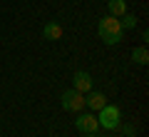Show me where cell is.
<instances>
[{"label":"cell","instance_id":"obj_5","mask_svg":"<svg viewBox=\"0 0 149 137\" xmlns=\"http://www.w3.org/2000/svg\"><path fill=\"white\" fill-rule=\"evenodd\" d=\"M74 127H77L80 132H97V130H100V122H97L95 112H92V115H77Z\"/></svg>","mask_w":149,"mask_h":137},{"label":"cell","instance_id":"obj_4","mask_svg":"<svg viewBox=\"0 0 149 137\" xmlns=\"http://www.w3.org/2000/svg\"><path fill=\"white\" fill-rule=\"evenodd\" d=\"M72 87L77 90V92H90L92 87H95V82H92V75L90 72H85V70H80V72H74V77H72Z\"/></svg>","mask_w":149,"mask_h":137},{"label":"cell","instance_id":"obj_7","mask_svg":"<svg viewBox=\"0 0 149 137\" xmlns=\"http://www.w3.org/2000/svg\"><path fill=\"white\" fill-rule=\"evenodd\" d=\"M42 37L45 40H60V37H62V25L55 22V20H50L47 25L42 27Z\"/></svg>","mask_w":149,"mask_h":137},{"label":"cell","instance_id":"obj_1","mask_svg":"<svg viewBox=\"0 0 149 137\" xmlns=\"http://www.w3.org/2000/svg\"><path fill=\"white\" fill-rule=\"evenodd\" d=\"M97 32H100V37H102L104 45H119V42H122V35H124L122 25H119V18H114V15L100 18V22H97Z\"/></svg>","mask_w":149,"mask_h":137},{"label":"cell","instance_id":"obj_12","mask_svg":"<svg viewBox=\"0 0 149 137\" xmlns=\"http://www.w3.org/2000/svg\"><path fill=\"white\" fill-rule=\"evenodd\" d=\"M82 137H97V132H82Z\"/></svg>","mask_w":149,"mask_h":137},{"label":"cell","instance_id":"obj_6","mask_svg":"<svg viewBox=\"0 0 149 137\" xmlns=\"http://www.w3.org/2000/svg\"><path fill=\"white\" fill-rule=\"evenodd\" d=\"M104 105H107L104 92H97V90H90V92H87V97H85V107H90L92 112H100Z\"/></svg>","mask_w":149,"mask_h":137},{"label":"cell","instance_id":"obj_8","mask_svg":"<svg viewBox=\"0 0 149 137\" xmlns=\"http://www.w3.org/2000/svg\"><path fill=\"white\" fill-rule=\"evenodd\" d=\"M107 8H109V15L122 18L124 13H127V0H109V3H107Z\"/></svg>","mask_w":149,"mask_h":137},{"label":"cell","instance_id":"obj_2","mask_svg":"<svg viewBox=\"0 0 149 137\" xmlns=\"http://www.w3.org/2000/svg\"><path fill=\"white\" fill-rule=\"evenodd\" d=\"M97 122H100V127H104V130H117V127L122 125V110H119L117 105H109V102H107V105L97 112Z\"/></svg>","mask_w":149,"mask_h":137},{"label":"cell","instance_id":"obj_10","mask_svg":"<svg viewBox=\"0 0 149 137\" xmlns=\"http://www.w3.org/2000/svg\"><path fill=\"white\" fill-rule=\"evenodd\" d=\"M119 25H122V30H134V27H137V15H132V13H124L122 20H119Z\"/></svg>","mask_w":149,"mask_h":137},{"label":"cell","instance_id":"obj_9","mask_svg":"<svg viewBox=\"0 0 149 137\" xmlns=\"http://www.w3.org/2000/svg\"><path fill=\"white\" fill-rule=\"evenodd\" d=\"M132 60H134L137 65H147V63H149V50L144 48V45H142V48H134V50H132Z\"/></svg>","mask_w":149,"mask_h":137},{"label":"cell","instance_id":"obj_11","mask_svg":"<svg viewBox=\"0 0 149 137\" xmlns=\"http://www.w3.org/2000/svg\"><path fill=\"white\" fill-rule=\"evenodd\" d=\"M119 127H122V132H124V137H134V135H137V130H134L132 125H119Z\"/></svg>","mask_w":149,"mask_h":137},{"label":"cell","instance_id":"obj_3","mask_svg":"<svg viewBox=\"0 0 149 137\" xmlns=\"http://www.w3.org/2000/svg\"><path fill=\"white\" fill-rule=\"evenodd\" d=\"M60 102H62V107L67 112H82V107H85V95L72 87V90H67V92H62Z\"/></svg>","mask_w":149,"mask_h":137}]
</instances>
